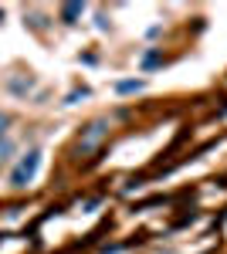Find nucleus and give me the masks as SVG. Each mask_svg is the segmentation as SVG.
<instances>
[{"label": "nucleus", "mask_w": 227, "mask_h": 254, "mask_svg": "<svg viewBox=\"0 0 227 254\" xmlns=\"http://www.w3.org/2000/svg\"><path fill=\"white\" fill-rule=\"evenodd\" d=\"M0 20H3V10H0Z\"/></svg>", "instance_id": "20e7f679"}, {"label": "nucleus", "mask_w": 227, "mask_h": 254, "mask_svg": "<svg viewBox=\"0 0 227 254\" xmlns=\"http://www.w3.org/2000/svg\"><path fill=\"white\" fill-rule=\"evenodd\" d=\"M78 14H81V3H68V7L61 10V17L68 20V24H75V17H78Z\"/></svg>", "instance_id": "f03ea898"}, {"label": "nucleus", "mask_w": 227, "mask_h": 254, "mask_svg": "<svg viewBox=\"0 0 227 254\" xmlns=\"http://www.w3.org/2000/svg\"><path fill=\"white\" fill-rule=\"evenodd\" d=\"M3 132H7V116L0 112V136H3Z\"/></svg>", "instance_id": "7ed1b4c3"}, {"label": "nucleus", "mask_w": 227, "mask_h": 254, "mask_svg": "<svg viewBox=\"0 0 227 254\" xmlns=\"http://www.w3.org/2000/svg\"><path fill=\"white\" fill-rule=\"evenodd\" d=\"M38 156H41V153H27V156L20 159V166L14 170V176H10L14 187H27V180L34 176V170H38Z\"/></svg>", "instance_id": "f257e3e1"}]
</instances>
